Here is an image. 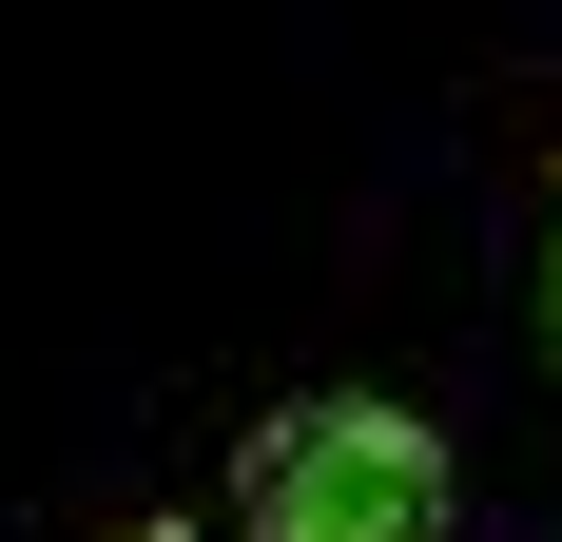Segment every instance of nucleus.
Wrapping results in <instances>:
<instances>
[{
  "label": "nucleus",
  "mask_w": 562,
  "mask_h": 542,
  "mask_svg": "<svg viewBox=\"0 0 562 542\" xmlns=\"http://www.w3.org/2000/svg\"><path fill=\"white\" fill-rule=\"evenodd\" d=\"M447 504H465L447 427L389 407V387H311L233 465V542H447Z\"/></svg>",
  "instance_id": "nucleus-1"
},
{
  "label": "nucleus",
  "mask_w": 562,
  "mask_h": 542,
  "mask_svg": "<svg viewBox=\"0 0 562 542\" xmlns=\"http://www.w3.org/2000/svg\"><path fill=\"white\" fill-rule=\"evenodd\" d=\"M543 349H562V214H543Z\"/></svg>",
  "instance_id": "nucleus-2"
},
{
  "label": "nucleus",
  "mask_w": 562,
  "mask_h": 542,
  "mask_svg": "<svg viewBox=\"0 0 562 542\" xmlns=\"http://www.w3.org/2000/svg\"><path fill=\"white\" fill-rule=\"evenodd\" d=\"M116 542H194V523H116Z\"/></svg>",
  "instance_id": "nucleus-3"
}]
</instances>
